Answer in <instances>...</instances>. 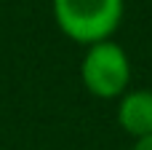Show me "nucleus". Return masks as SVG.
<instances>
[{
  "label": "nucleus",
  "instance_id": "nucleus-2",
  "mask_svg": "<svg viewBox=\"0 0 152 150\" xmlns=\"http://www.w3.org/2000/svg\"><path fill=\"white\" fill-rule=\"evenodd\" d=\"M80 81L88 94L99 99H118L131 89V59L115 40L94 43L80 62Z\"/></svg>",
  "mask_w": 152,
  "mask_h": 150
},
{
  "label": "nucleus",
  "instance_id": "nucleus-1",
  "mask_svg": "<svg viewBox=\"0 0 152 150\" xmlns=\"http://www.w3.org/2000/svg\"><path fill=\"white\" fill-rule=\"evenodd\" d=\"M56 27L80 46L112 40L118 32L126 0H51Z\"/></svg>",
  "mask_w": 152,
  "mask_h": 150
},
{
  "label": "nucleus",
  "instance_id": "nucleus-3",
  "mask_svg": "<svg viewBox=\"0 0 152 150\" xmlns=\"http://www.w3.org/2000/svg\"><path fill=\"white\" fill-rule=\"evenodd\" d=\"M118 123L134 140L150 137L152 134V91L150 89H128L120 97Z\"/></svg>",
  "mask_w": 152,
  "mask_h": 150
},
{
  "label": "nucleus",
  "instance_id": "nucleus-4",
  "mask_svg": "<svg viewBox=\"0 0 152 150\" xmlns=\"http://www.w3.org/2000/svg\"><path fill=\"white\" fill-rule=\"evenodd\" d=\"M131 150H152V134L150 137H142V140H134Z\"/></svg>",
  "mask_w": 152,
  "mask_h": 150
}]
</instances>
